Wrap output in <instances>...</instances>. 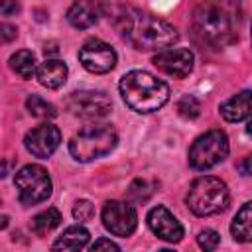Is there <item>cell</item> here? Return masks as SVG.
<instances>
[{"label": "cell", "instance_id": "20", "mask_svg": "<svg viewBox=\"0 0 252 252\" xmlns=\"http://www.w3.org/2000/svg\"><path fill=\"white\" fill-rule=\"evenodd\" d=\"M10 67L16 75H20L22 79H32L37 73L35 67V55L28 49H20L10 57Z\"/></svg>", "mask_w": 252, "mask_h": 252}, {"label": "cell", "instance_id": "19", "mask_svg": "<svg viewBox=\"0 0 252 252\" xmlns=\"http://www.w3.org/2000/svg\"><path fill=\"white\" fill-rule=\"evenodd\" d=\"M59 222H61V213H59L55 207H49V209L37 213V215L32 219L30 228H32L33 234L43 236V234L51 232L55 226H59Z\"/></svg>", "mask_w": 252, "mask_h": 252}, {"label": "cell", "instance_id": "10", "mask_svg": "<svg viewBox=\"0 0 252 252\" xmlns=\"http://www.w3.org/2000/svg\"><path fill=\"white\" fill-rule=\"evenodd\" d=\"M79 61L81 65L94 75H102L114 69L116 65V51L102 39L91 37L87 39L79 49Z\"/></svg>", "mask_w": 252, "mask_h": 252}, {"label": "cell", "instance_id": "4", "mask_svg": "<svg viewBox=\"0 0 252 252\" xmlns=\"http://www.w3.org/2000/svg\"><path fill=\"white\" fill-rule=\"evenodd\" d=\"M118 142L116 130L108 124H91L81 128L69 142V152L77 161H93L114 150Z\"/></svg>", "mask_w": 252, "mask_h": 252}, {"label": "cell", "instance_id": "3", "mask_svg": "<svg viewBox=\"0 0 252 252\" xmlns=\"http://www.w3.org/2000/svg\"><path fill=\"white\" fill-rule=\"evenodd\" d=\"M228 187L222 179L213 175L197 177L187 191L185 203L197 217H211L226 209L228 205Z\"/></svg>", "mask_w": 252, "mask_h": 252}, {"label": "cell", "instance_id": "30", "mask_svg": "<svg viewBox=\"0 0 252 252\" xmlns=\"http://www.w3.org/2000/svg\"><path fill=\"white\" fill-rule=\"evenodd\" d=\"M246 132H248V134H252V116L248 118V124H246Z\"/></svg>", "mask_w": 252, "mask_h": 252}, {"label": "cell", "instance_id": "18", "mask_svg": "<svg viewBox=\"0 0 252 252\" xmlns=\"http://www.w3.org/2000/svg\"><path fill=\"white\" fill-rule=\"evenodd\" d=\"M89 230L81 224H75V226H69L63 230V234L53 242V250H81L89 244Z\"/></svg>", "mask_w": 252, "mask_h": 252}, {"label": "cell", "instance_id": "22", "mask_svg": "<svg viewBox=\"0 0 252 252\" xmlns=\"http://www.w3.org/2000/svg\"><path fill=\"white\" fill-rule=\"evenodd\" d=\"M177 110H179V114L185 116V118H197L199 112H201V104H199V100H197L193 94H185V96L179 98Z\"/></svg>", "mask_w": 252, "mask_h": 252}, {"label": "cell", "instance_id": "24", "mask_svg": "<svg viewBox=\"0 0 252 252\" xmlns=\"http://www.w3.org/2000/svg\"><path fill=\"white\" fill-rule=\"evenodd\" d=\"M150 193H152V189H150V185H148L144 179H136V181L130 185V189H128V197H130L132 201H136V203L146 201V199L150 197Z\"/></svg>", "mask_w": 252, "mask_h": 252}, {"label": "cell", "instance_id": "2", "mask_svg": "<svg viewBox=\"0 0 252 252\" xmlns=\"http://www.w3.org/2000/svg\"><path fill=\"white\" fill-rule=\"evenodd\" d=\"M120 94L132 110L148 114L169 100V87L148 71H130L120 79Z\"/></svg>", "mask_w": 252, "mask_h": 252}, {"label": "cell", "instance_id": "7", "mask_svg": "<svg viewBox=\"0 0 252 252\" xmlns=\"http://www.w3.org/2000/svg\"><path fill=\"white\" fill-rule=\"evenodd\" d=\"M16 189H18V197L22 201V205H37L47 201V197L51 195V179L49 173L37 165V163H30L24 165L18 173H16Z\"/></svg>", "mask_w": 252, "mask_h": 252}, {"label": "cell", "instance_id": "31", "mask_svg": "<svg viewBox=\"0 0 252 252\" xmlns=\"http://www.w3.org/2000/svg\"><path fill=\"white\" fill-rule=\"evenodd\" d=\"M250 39H252V33H250Z\"/></svg>", "mask_w": 252, "mask_h": 252}, {"label": "cell", "instance_id": "1", "mask_svg": "<svg viewBox=\"0 0 252 252\" xmlns=\"http://www.w3.org/2000/svg\"><path fill=\"white\" fill-rule=\"evenodd\" d=\"M116 28L120 30V33L136 47L142 51H161L165 47H169L173 41H177L179 33L177 30L148 12H142L138 8H126L120 6L118 12H114L112 16Z\"/></svg>", "mask_w": 252, "mask_h": 252}, {"label": "cell", "instance_id": "8", "mask_svg": "<svg viewBox=\"0 0 252 252\" xmlns=\"http://www.w3.org/2000/svg\"><path fill=\"white\" fill-rule=\"evenodd\" d=\"M65 104L71 114L83 120H100L112 110V100L102 91H75L67 96Z\"/></svg>", "mask_w": 252, "mask_h": 252}, {"label": "cell", "instance_id": "6", "mask_svg": "<svg viewBox=\"0 0 252 252\" xmlns=\"http://www.w3.org/2000/svg\"><path fill=\"white\" fill-rule=\"evenodd\" d=\"M228 156V138L222 130H209L199 136L189 148V165L205 171L220 163Z\"/></svg>", "mask_w": 252, "mask_h": 252}, {"label": "cell", "instance_id": "17", "mask_svg": "<svg viewBox=\"0 0 252 252\" xmlns=\"http://www.w3.org/2000/svg\"><path fill=\"white\" fill-rule=\"evenodd\" d=\"M230 234L236 242H252V201L244 203L234 215Z\"/></svg>", "mask_w": 252, "mask_h": 252}, {"label": "cell", "instance_id": "23", "mask_svg": "<svg viewBox=\"0 0 252 252\" xmlns=\"http://www.w3.org/2000/svg\"><path fill=\"white\" fill-rule=\"evenodd\" d=\"M93 215H94V207H93L91 201L81 199V201H77V203L73 205V217H75L79 222H87V220H91Z\"/></svg>", "mask_w": 252, "mask_h": 252}, {"label": "cell", "instance_id": "14", "mask_svg": "<svg viewBox=\"0 0 252 252\" xmlns=\"http://www.w3.org/2000/svg\"><path fill=\"white\" fill-rule=\"evenodd\" d=\"M102 12V0H75L67 12V20L77 30L91 28Z\"/></svg>", "mask_w": 252, "mask_h": 252}, {"label": "cell", "instance_id": "16", "mask_svg": "<svg viewBox=\"0 0 252 252\" xmlns=\"http://www.w3.org/2000/svg\"><path fill=\"white\" fill-rule=\"evenodd\" d=\"M67 75H69V69L61 59H45L35 73L39 85L47 89H59L61 85H65Z\"/></svg>", "mask_w": 252, "mask_h": 252}, {"label": "cell", "instance_id": "21", "mask_svg": "<svg viewBox=\"0 0 252 252\" xmlns=\"http://www.w3.org/2000/svg\"><path fill=\"white\" fill-rule=\"evenodd\" d=\"M26 108H28L30 114L35 116V118H53V116L57 114L55 106H53L51 102H47L45 98H41L39 94H32V96H28V100H26Z\"/></svg>", "mask_w": 252, "mask_h": 252}, {"label": "cell", "instance_id": "25", "mask_svg": "<svg viewBox=\"0 0 252 252\" xmlns=\"http://www.w3.org/2000/svg\"><path fill=\"white\" fill-rule=\"evenodd\" d=\"M197 242H199V246H201L203 250H215V248L219 246V242H220V236H219L217 230H213V228H205V230L199 232Z\"/></svg>", "mask_w": 252, "mask_h": 252}, {"label": "cell", "instance_id": "26", "mask_svg": "<svg viewBox=\"0 0 252 252\" xmlns=\"http://www.w3.org/2000/svg\"><path fill=\"white\" fill-rule=\"evenodd\" d=\"M91 250H93V252H94V250H120V246H118L116 242L108 240V238H98V240H94V242L91 244Z\"/></svg>", "mask_w": 252, "mask_h": 252}, {"label": "cell", "instance_id": "15", "mask_svg": "<svg viewBox=\"0 0 252 252\" xmlns=\"http://www.w3.org/2000/svg\"><path fill=\"white\" fill-rule=\"evenodd\" d=\"M220 116L226 122H240L252 116V91H242L220 104Z\"/></svg>", "mask_w": 252, "mask_h": 252}, {"label": "cell", "instance_id": "13", "mask_svg": "<svg viewBox=\"0 0 252 252\" xmlns=\"http://www.w3.org/2000/svg\"><path fill=\"white\" fill-rule=\"evenodd\" d=\"M148 226H150V230L158 238H161L165 242H179L183 238V226H181V222L163 205H158V207H154L148 213Z\"/></svg>", "mask_w": 252, "mask_h": 252}, {"label": "cell", "instance_id": "9", "mask_svg": "<svg viewBox=\"0 0 252 252\" xmlns=\"http://www.w3.org/2000/svg\"><path fill=\"white\" fill-rule=\"evenodd\" d=\"M102 224L114 236H130L138 224L134 205L126 201H106L102 207Z\"/></svg>", "mask_w": 252, "mask_h": 252}, {"label": "cell", "instance_id": "5", "mask_svg": "<svg viewBox=\"0 0 252 252\" xmlns=\"http://www.w3.org/2000/svg\"><path fill=\"white\" fill-rule=\"evenodd\" d=\"M193 32L203 43L217 47V49L224 47L232 39L230 18L226 16V12L222 8H219L217 4H211V2L197 6V10L193 14Z\"/></svg>", "mask_w": 252, "mask_h": 252}, {"label": "cell", "instance_id": "27", "mask_svg": "<svg viewBox=\"0 0 252 252\" xmlns=\"http://www.w3.org/2000/svg\"><path fill=\"white\" fill-rule=\"evenodd\" d=\"M238 171L242 175H252V154L244 156L240 161H238Z\"/></svg>", "mask_w": 252, "mask_h": 252}, {"label": "cell", "instance_id": "12", "mask_svg": "<svg viewBox=\"0 0 252 252\" xmlns=\"http://www.w3.org/2000/svg\"><path fill=\"white\" fill-rule=\"evenodd\" d=\"M193 53L185 47H175V49H161L154 55L152 63L165 75L175 77V79H183L191 73L193 69Z\"/></svg>", "mask_w": 252, "mask_h": 252}, {"label": "cell", "instance_id": "29", "mask_svg": "<svg viewBox=\"0 0 252 252\" xmlns=\"http://www.w3.org/2000/svg\"><path fill=\"white\" fill-rule=\"evenodd\" d=\"M16 28L14 26H10V24H2V37H4V41H10L12 37H16Z\"/></svg>", "mask_w": 252, "mask_h": 252}, {"label": "cell", "instance_id": "28", "mask_svg": "<svg viewBox=\"0 0 252 252\" xmlns=\"http://www.w3.org/2000/svg\"><path fill=\"white\" fill-rule=\"evenodd\" d=\"M20 10L16 0H2V16H12Z\"/></svg>", "mask_w": 252, "mask_h": 252}, {"label": "cell", "instance_id": "11", "mask_svg": "<svg viewBox=\"0 0 252 252\" xmlns=\"http://www.w3.org/2000/svg\"><path fill=\"white\" fill-rule=\"evenodd\" d=\"M59 142H61V132L53 124H39L32 128L24 138L26 150L39 159H47L59 148Z\"/></svg>", "mask_w": 252, "mask_h": 252}]
</instances>
